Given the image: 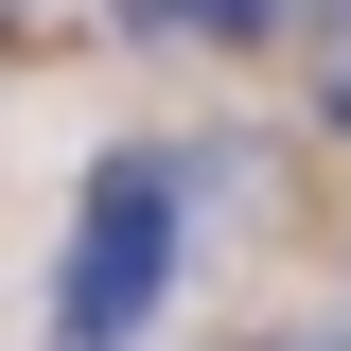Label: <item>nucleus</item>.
I'll return each instance as SVG.
<instances>
[{"label":"nucleus","instance_id":"f03ea898","mask_svg":"<svg viewBox=\"0 0 351 351\" xmlns=\"http://www.w3.org/2000/svg\"><path fill=\"white\" fill-rule=\"evenodd\" d=\"M334 123H351V88H334Z\"/></svg>","mask_w":351,"mask_h":351},{"label":"nucleus","instance_id":"f257e3e1","mask_svg":"<svg viewBox=\"0 0 351 351\" xmlns=\"http://www.w3.org/2000/svg\"><path fill=\"white\" fill-rule=\"evenodd\" d=\"M176 263H193V176L176 158H88L71 193V263H53V351H141L176 299Z\"/></svg>","mask_w":351,"mask_h":351}]
</instances>
